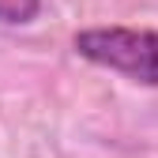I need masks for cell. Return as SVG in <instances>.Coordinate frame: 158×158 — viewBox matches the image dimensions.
Segmentation results:
<instances>
[{
	"label": "cell",
	"mask_w": 158,
	"mask_h": 158,
	"mask_svg": "<svg viewBox=\"0 0 158 158\" xmlns=\"http://www.w3.org/2000/svg\"><path fill=\"white\" fill-rule=\"evenodd\" d=\"M75 56L139 87H158V27H87L72 38Z\"/></svg>",
	"instance_id": "obj_1"
},
{
	"label": "cell",
	"mask_w": 158,
	"mask_h": 158,
	"mask_svg": "<svg viewBox=\"0 0 158 158\" xmlns=\"http://www.w3.org/2000/svg\"><path fill=\"white\" fill-rule=\"evenodd\" d=\"M45 0H0V27H30Z\"/></svg>",
	"instance_id": "obj_2"
}]
</instances>
